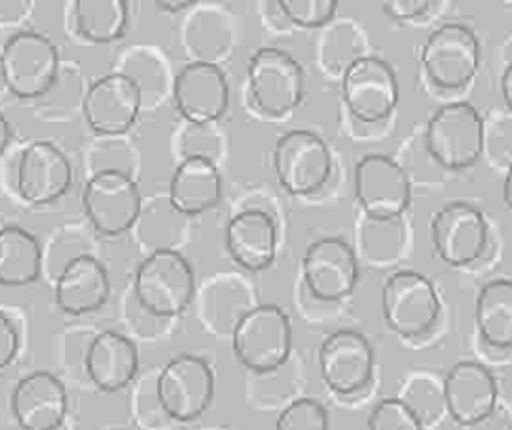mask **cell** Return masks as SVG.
Wrapping results in <instances>:
<instances>
[{
	"label": "cell",
	"instance_id": "1",
	"mask_svg": "<svg viewBox=\"0 0 512 430\" xmlns=\"http://www.w3.org/2000/svg\"><path fill=\"white\" fill-rule=\"evenodd\" d=\"M137 303L154 317L183 315L196 296V271L175 248L149 252L135 273Z\"/></svg>",
	"mask_w": 512,
	"mask_h": 430
},
{
	"label": "cell",
	"instance_id": "2",
	"mask_svg": "<svg viewBox=\"0 0 512 430\" xmlns=\"http://www.w3.org/2000/svg\"><path fill=\"white\" fill-rule=\"evenodd\" d=\"M233 355L254 374H269L288 363L292 353V324L277 305L250 307L231 330Z\"/></svg>",
	"mask_w": 512,
	"mask_h": 430
},
{
	"label": "cell",
	"instance_id": "3",
	"mask_svg": "<svg viewBox=\"0 0 512 430\" xmlns=\"http://www.w3.org/2000/svg\"><path fill=\"white\" fill-rule=\"evenodd\" d=\"M424 145L429 156L445 170L473 168L485 147L483 116L468 101L445 103L426 124Z\"/></svg>",
	"mask_w": 512,
	"mask_h": 430
},
{
	"label": "cell",
	"instance_id": "4",
	"mask_svg": "<svg viewBox=\"0 0 512 430\" xmlns=\"http://www.w3.org/2000/svg\"><path fill=\"white\" fill-rule=\"evenodd\" d=\"M55 42L34 30H19L0 49V66L7 91L21 101L45 97L61 70Z\"/></svg>",
	"mask_w": 512,
	"mask_h": 430
},
{
	"label": "cell",
	"instance_id": "5",
	"mask_svg": "<svg viewBox=\"0 0 512 430\" xmlns=\"http://www.w3.org/2000/svg\"><path fill=\"white\" fill-rule=\"evenodd\" d=\"M380 307L384 324L405 340L429 334L441 315L435 284L412 269H401L387 277L380 290Z\"/></svg>",
	"mask_w": 512,
	"mask_h": 430
},
{
	"label": "cell",
	"instance_id": "6",
	"mask_svg": "<svg viewBox=\"0 0 512 430\" xmlns=\"http://www.w3.org/2000/svg\"><path fill=\"white\" fill-rule=\"evenodd\" d=\"M248 93L256 110L280 118L294 112L305 97V70L288 51L263 47L246 66Z\"/></svg>",
	"mask_w": 512,
	"mask_h": 430
},
{
	"label": "cell",
	"instance_id": "7",
	"mask_svg": "<svg viewBox=\"0 0 512 430\" xmlns=\"http://www.w3.org/2000/svg\"><path fill=\"white\" fill-rule=\"evenodd\" d=\"M420 63L426 80L439 91H460L479 72L481 42L464 24H443L426 38Z\"/></svg>",
	"mask_w": 512,
	"mask_h": 430
},
{
	"label": "cell",
	"instance_id": "8",
	"mask_svg": "<svg viewBox=\"0 0 512 430\" xmlns=\"http://www.w3.org/2000/svg\"><path fill=\"white\" fill-rule=\"evenodd\" d=\"M156 399L168 420L194 422L215 399V372L202 357L181 353L160 370Z\"/></svg>",
	"mask_w": 512,
	"mask_h": 430
},
{
	"label": "cell",
	"instance_id": "9",
	"mask_svg": "<svg viewBox=\"0 0 512 430\" xmlns=\"http://www.w3.org/2000/svg\"><path fill=\"white\" fill-rule=\"evenodd\" d=\"M353 193L370 221L395 223L410 208L412 183L399 162L384 154H370L355 164Z\"/></svg>",
	"mask_w": 512,
	"mask_h": 430
},
{
	"label": "cell",
	"instance_id": "10",
	"mask_svg": "<svg viewBox=\"0 0 512 430\" xmlns=\"http://www.w3.org/2000/svg\"><path fill=\"white\" fill-rule=\"evenodd\" d=\"M82 206L97 233L116 238L139 223L143 196L131 172L101 170L84 185Z\"/></svg>",
	"mask_w": 512,
	"mask_h": 430
},
{
	"label": "cell",
	"instance_id": "11",
	"mask_svg": "<svg viewBox=\"0 0 512 430\" xmlns=\"http://www.w3.org/2000/svg\"><path fill=\"white\" fill-rule=\"evenodd\" d=\"M277 183L290 196H311L332 177V154L328 143L305 128L284 133L273 149Z\"/></svg>",
	"mask_w": 512,
	"mask_h": 430
},
{
	"label": "cell",
	"instance_id": "12",
	"mask_svg": "<svg viewBox=\"0 0 512 430\" xmlns=\"http://www.w3.org/2000/svg\"><path fill=\"white\" fill-rule=\"evenodd\" d=\"M340 97L359 122L376 124L387 120L399 105L397 74L384 59L357 57L343 72Z\"/></svg>",
	"mask_w": 512,
	"mask_h": 430
},
{
	"label": "cell",
	"instance_id": "13",
	"mask_svg": "<svg viewBox=\"0 0 512 430\" xmlns=\"http://www.w3.org/2000/svg\"><path fill=\"white\" fill-rule=\"evenodd\" d=\"M141 86L122 72L105 74L87 86L82 116L97 137H122L143 110Z\"/></svg>",
	"mask_w": 512,
	"mask_h": 430
},
{
	"label": "cell",
	"instance_id": "14",
	"mask_svg": "<svg viewBox=\"0 0 512 430\" xmlns=\"http://www.w3.org/2000/svg\"><path fill=\"white\" fill-rule=\"evenodd\" d=\"M319 374L338 397L364 393L374 376L376 357L370 340L355 330H336L319 347Z\"/></svg>",
	"mask_w": 512,
	"mask_h": 430
},
{
	"label": "cell",
	"instance_id": "15",
	"mask_svg": "<svg viewBox=\"0 0 512 430\" xmlns=\"http://www.w3.org/2000/svg\"><path fill=\"white\" fill-rule=\"evenodd\" d=\"M72 162L51 141H34L21 149L15 172L17 196L32 206H49L70 191Z\"/></svg>",
	"mask_w": 512,
	"mask_h": 430
},
{
	"label": "cell",
	"instance_id": "16",
	"mask_svg": "<svg viewBox=\"0 0 512 430\" xmlns=\"http://www.w3.org/2000/svg\"><path fill=\"white\" fill-rule=\"evenodd\" d=\"M173 99L187 124L210 126L229 110V80L215 61H189L175 76Z\"/></svg>",
	"mask_w": 512,
	"mask_h": 430
},
{
	"label": "cell",
	"instance_id": "17",
	"mask_svg": "<svg viewBox=\"0 0 512 430\" xmlns=\"http://www.w3.org/2000/svg\"><path fill=\"white\" fill-rule=\"evenodd\" d=\"M487 235L489 227L483 212L462 200L439 208L431 221L435 254L450 267H468L477 263L485 254Z\"/></svg>",
	"mask_w": 512,
	"mask_h": 430
},
{
	"label": "cell",
	"instance_id": "18",
	"mask_svg": "<svg viewBox=\"0 0 512 430\" xmlns=\"http://www.w3.org/2000/svg\"><path fill=\"white\" fill-rule=\"evenodd\" d=\"M441 389L445 414L458 426L471 428L498 410V380L477 361L456 363L447 372Z\"/></svg>",
	"mask_w": 512,
	"mask_h": 430
},
{
	"label": "cell",
	"instance_id": "19",
	"mask_svg": "<svg viewBox=\"0 0 512 430\" xmlns=\"http://www.w3.org/2000/svg\"><path fill=\"white\" fill-rule=\"evenodd\" d=\"M303 277L315 298L338 303L351 296L359 282L357 256L345 240L322 238L305 250Z\"/></svg>",
	"mask_w": 512,
	"mask_h": 430
},
{
	"label": "cell",
	"instance_id": "20",
	"mask_svg": "<svg viewBox=\"0 0 512 430\" xmlns=\"http://www.w3.org/2000/svg\"><path fill=\"white\" fill-rule=\"evenodd\" d=\"M68 410L66 386L45 370L21 378L11 395V412L21 430H59L68 418Z\"/></svg>",
	"mask_w": 512,
	"mask_h": 430
},
{
	"label": "cell",
	"instance_id": "21",
	"mask_svg": "<svg viewBox=\"0 0 512 430\" xmlns=\"http://www.w3.org/2000/svg\"><path fill=\"white\" fill-rule=\"evenodd\" d=\"M110 273L93 254H80L55 277V303L68 315H87L108 303Z\"/></svg>",
	"mask_w": 512,
	"mask_h": 430
},
{
	"label": "cell",
	"instance_id": "22",
	"mask_svg": "<svg viewBox=\"0 0 512 430\" xmlns=\"http://www.w3.org/2000/svg\"><path fill=\"white\" fill-rule=\"evenodd\" d=\"M277 244V225L265 210H242L227 223V252L244 271L259 273L269 269L277 256Z\"/></svg>",
	"mask_w": 512,
	"mask_h": 430
},
{
	"label": "cell",
	"instance_id": "23",
	"mask_svg": "<svg viewBox=\"0 0 512 430\" xmlns=\"http://www.w3.org/2000/svg\"><path fill=\"white\" fill-rule=\"evenodd\" d=\"M223 177L215 160L183 158L168 183V206L181 217H198L219 206Z\"/></svg>",
	"mask_w": 512,
	"mask_h": 430
},
{
	"label": "cell",
	"instance_id": "24",
	"mask_svg": "<svg viewBox=\"0 0 512 430\" xmlns=\"http://www.w3.org/2000/svg\"><path fill=\"white\" fill-rule=\"evenodd\" d=\"M84 370L99 391H122L137 378L139 351L135 342L120 332H99L84 355Z\"/></svg>",
	"mask_w": 512,
	"mask_h": 430
},
{
	"label": "cell",
	"instance_id": "25",
	"mask_svg": "<svg viewBox=\"0 0 512 430\" xmlns=\"http://www.w3.org/2000/svg\"><path fill=\"white\" fill-rule=\"evenodd\" d=\"M45 254L34 235L21 227H0V284L21 288L36 282Z\"/></svg>",
	"mask_w": 512,
	"mask_h": 430
},
{
	"label": "cell",
	"instance_id": "26",
	"mask_svg": "<svg viewBox=\"0 0 512 430\" xmlns=\"http://www.w3.org/2000/svg\"><path fill=\"white\" fill-rule=\"evenodd\" d=\"M475 324L489 347L512 349V279H494L479 290Z\"/></svg>",
	"mask_w": 512,
	"mask_h": 430
},
{
	"label": "cell",
	"instance_id": "27",
	"mask_svg": "<svg viewBox=\"0 0 512 430\" xmlns=\"http://www.w3.org/2000/svg\"><path fill=\"white\" fill-rule=\"evenodd\" d=\"M128 3L124 0H76L72 21L76 34L93 45H112L128 28Z\"/></svg>",
	"mask_w": 512,
	"mask_h": 430
},
{
	"label": "cell",
	"instance_id": "28",
	"mask_svg": "<svg viewBox=\"0 0 512 430\" xmlns=\"http://www.w3.org/2000/svg\"><path fill=\"white\" fill-rule=\"evenodd\" d=\"M399 399L418 416L424 428L435 424L445 414L443 389L431 378H412Z\"/></svg>",
	"mask_w": 512,
	"mask_h": 430
},
{
	"label": "cell",
	"instance_id": "29",
	"mask_svg": "<svg viewBox=\"0 0 512 430\" xmlns=\"http://www.w3.org/2000/svg\"><path fill=\"white\" fill-rule=\"evenodd\" d=\"M275 430H330V416L317 399L301 397L288 403L275 420Z\"/></svg>",
	"mask_w": 512,
	"mask_h": 430
},
{
	"label": "cell",
	"instance_id": "30",
	"mask_svg": "<svg viewBox=\"0 0 512 430\" xmlns=\"http://www.w3.org/2000/svg\"><path fill=\"white\" fill-rule=\"evenodd\" d=\"M277 9L290 24L305 30H317L328 26L336 17L338 3L336 0H282V3H277Z\"/></svg>",
	"mask_w": 512,
	"mask_h": 430
},
{
	"label": "cell",
	"instance_id": "31",
	"mask_svg": "<svg viewBox=\"0 0 512 430\" xmlns=\"http://www.w3.org/2000/svg\"><path fill=\"white\" fill-rule=\"evenodd\" d=\"M368 430H424V424L399 397H391L374 405L368 416Z\"/></svg>",
	"mask_w": 512,
	"mask_h": 430
},
{
	"label": "cell",
	"instance_id": "32",
	"mask_svg": "<svg viewBox=\"0 0 512 430\" xmlns=\"http://www.w3.org/2000/svg\"><path fill=\"white\" fill-rule=\"evenodd\" d=\"M19 353V332L13 319L0 311V372L7 370Z\"/></svg>",
	"mask_w": 512,
	"mask_h": 430
},
{
	"label": "cell",
	"instance_id": "33",
	"mask_svg": "<svg viewBox=\"0 0 512 430\" xmlns=\"http://www.w3.org/2000/svg\"><path fill=\"white\" fill-rule=\"evenodd\" d=\"M433 9L431 0H389L382 3V11L395 21H414Z\"/></svg>",
	"mask_w": 512,
	"mask_h": 430
},
{
	"label": "cell",
	"instance_id": "34",
	"mask_svg": "<svg viewBox=\"0 0 512 430\" xmlns=\"http://www.w3.org/2000/svg\"><path fill=\"white\" fill-rule=\"evenodd\" d=\"M32 11L34 3H28V0H0V30L19 32L17 28L24 24Z\"/></svg>",
	"mask_w": 512,
	"mask_h": 430
},
{
	"label": "cell",
	"instance_id": "35",
	"mask_svg": "<svg viewBox=\"0 0 512 430\" xmlns=\"http://www.w3.org/2000/svg\"><path fill=\"white\" fill-rule=\"evenodd\" d=\"M468 430H512V424H510V418L500 410L498 405V410L492 416H487L483 422L471 426Z\"/></svg>",
	"mask_w": 512,
	"mask_h": 430
},
{
	"label": "cell",
	"instance_id": "36",
	"mask_svg": "<svg viewBox=\"0 0 512 430\" xmlns=\"http://www.w3.org/2000/svg\"><path fill=\"white\" fill-rule=\"evenodd\" d=\"M500 91H502V99L508 107V112L512 114V61L504 68L502 78H500Z\"/></svg>",
	"mask_w": 512,
	"mask_h": 430
},
{
	"label": "cell",
	"instance_id": "37",
	"mask_svg": "<svg viewBox=\"0 0 512 430\" xmlns=\"http://www.w3.org/2000/svg\"><path fill=\"white\" fill-rule=\"evenodd\" d=\"M156 7L162 13L177 15V13H183V11L191 9V7H196V3H191V0H177V3H170V0H166V3H164V0H158Z\"/></svg>",
	"mask_w": 512,
	"mask_h": 430
},
{
	"label": "cell",
	"instance_id": "38",
	"mask_svg": "<svg viewBox=\"0 0 512 430\" xmlns=\"http://www.w3.org/2000/svg\"><path fill=\"white\" fill-rule=\"evenodd\" d=\"M11 137H13L11 122L7 120V116L3 114V110H0V158H3V154L7 152V147H9V143H11Z\"/></svg>",
	"mask_w": 512,
	"mask_h": 430
},
{
	"label": "cell",
	"instance_id": "39",
	"mask_svg": "<svg viewBox=\"0 0 512 430\" xmlns=\"http://www.w3.org/2000/svg\"><path fill=\"white\" fill-rule=\"evenodd\" d=\"M502 198L508 210H512V162L506 170V177H504V185H502Z\"/></svg>",
	"mask_w": 512,
	"mask_h": 430
},
{
	"label": "cell",
	"instance_id": "40",
	"mask_svg": "<svg viewBox=\"0 0 512 430\" xmlns=\"http://www.w3.org/2000/svg\"><path fill=\"white\" fill-rule=\"evenodd\" d=\"M7 91V86H5V78H3V66H0V95H3Z\"/></svg>",
	"mask_w": 512,
	"mask_h": 430
}]
</instances>
